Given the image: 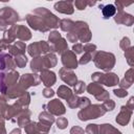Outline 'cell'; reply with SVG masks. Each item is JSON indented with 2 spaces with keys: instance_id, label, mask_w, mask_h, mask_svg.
I'll use <instances>...</instances> for the list:
<instances>
[{
  "instance_id": "6da1fadb",
  "label": "cell",
  "mask_w": 134,
  "mask_h": 134,
  "mask_svg": "<svg viewBox=\"0 0 134 134\" xmlns=\"http://www.w3.org/2000/svg\"><path fill=\"white\" fill-rule=\"evenodd\" d=\"M95 65L104 70H110L114 65V55L112 53L97 52L94 58Z\"/></svg>"
},
{
  "instance_id": "7a4b0ae2",
  "label": "cell",
  "mask_w": 134,
  "mask_h": 134,
  "mask_svg": "<svg viewBox=\"0 0 134 134\" xmlns=\"http://www.w3.org/2000/svg\"><path fill=\"white\" fill-rule=\"evenodd\" d=\"M104 112L105 111L103 110V107L97 106V105H93V106H90L89 108L82 110L79 113V117L81 120H87L90 118H97L99 115H103Z\"/></svg>"
},
{
  "instance_id": "3957f363",
  "label": "cell",
  "mask_w": 134,
  "mask_h": 134,
  "mask_svg": "<svg viewBox=\"0 0 134 134\" xmlns=\"http://www.w3.org/2000/svg\"><path fill=\"white\" fill-rule=\"evenodd\" d=\"M92 79L94 81H99L102 82L104 85L107 86H114L117 84L118 82V77L114 74V73H109V74H102V73H94L92 75Z\"/></svg>"
},
{
  "instance_id": "277c9868",
  "label": "cell",
  "mask_w": 134,
  "mask_h": 134,
  "mask_svg": "<svg viewBox=\"0 0 134 134\" xmlns=\"http://www.w3.org/2000/svg\"><path fill=\"white\" fill-rule=\"evenodd\" d=\"M0 20H2L6 25H8V23H14L18 21L19 17L18 14L10 7H3L0 10Z\"/></svg>"
},
{
  "instance_id": "5b68a950",
  "label": "cell",
  "mask_w": 134,
  "mask_h": 134,
  "mask_svg": "<svg viewBox=\"0 0 134 134\" xmlns=\"http://www.w3.org/2000/svg\"><path fill=\"white\" fill-rule=\"evenodd\" d=\"M48 50H49V46L44 41H41V42L36 43V44H30L29 47H28V52L32 57L37 55L41 52H47Z\"/></svg>"
},
{
  "instance_id": "8992f818",
  "label": "cell",
  "mask_w": 134,
  "mask_h": 134,
  "mask_svg": "<svg viewBox=\"0 0 134 134\" xmlns=\"http://www.w3.org/2000/svg\"><path fill=\"white\" fill-rule=\"evenodd\" d=\"M54 8L60 13L68 14V15L72 14L73 10H74L71 1H59L54 4Z\"/></svg>"
},
{
  "instance_id": "52a82bcc",
  "label": "cell",
  "mask_w": 134,
  "mask_h": 134,
  "mask_svg": "<svg viewBox=\"0 0 134 134\" xmlns=\"http://www.w3.org/2000/svg\"><path fill=\"white\" fill-rule=\"evenodd\" d=\"M62 62L65 66H67L68 68H76L77 66V63H76V58L75 55L70 52V51H66L63 57H62Z\"/></svg>"
},
{
  "instance_id": "ba28073f",
  "label": "cell",
  "mask_w": 134,
  "mask_h": 134,
  "mask_svg": "<svg viewBox=\"0 0 134 134\" xmlns=\"http://www.w3.org/2000/svg\"><path fill=\"white\" fill-rule=\"evenodd\" d=\"M48 108H49V111H51V113L57 114V115L65 113V107L63 106V104L61 102H59V99H53V100L49 102Z\"/></svg>"
},
{
  "instance_id": "9c48e42d",
  "label": "cell",
  "mask_w": 134,
  "mask_h": 134,
  "mask_svg": "<svg viewBox=\"0 0 134 134\" xmlns=\"http://www.w3.org/2000/svg\"><path fill=\"white\" fill-rule=\"evenodd\" d=\"M114 20L117 23L127 24L128 26H130L133 23V17L131 15L126 14V13H122V12H119L118 14H116L115 17H114Z\"/></svg>"
},
{
  "instance_id": "30bf717a",
  "label": "cell",
  "mask_w": 134,
  "mask_h": 134,
  "mask_svg": "<svg viewBox=\"0 0 134 134\" xmlns=\"http://www.w3.org/2000/svg\"><path fill=\"white\" fill-rule=\"evenodd\" d=\"M41 80L43 81L44 85L51 86L55 82V76H54L53 72H50V71H47V70H43L42 73H41Z\"/></svg>"
},
{
  "instance_id": "8fae6325",
  "label": "cell",
  "mask_w": 134,
  "mask_h": 134,
  "mask_svg": "<svg viewBox=\"0 0 134 134\" xmlns=\"http://www.w3.org/2000/svg\"><path fill=\"white\" fill-rule=\"evenodd\" d=\"M64 71L66 72V74L60 72V73H61V77H62V80H63L65 83H67L68 85L74 86V85L76 84V76L74 75V73H73L72 71H70V70L65 69V68H64Z\"/></svg>"
},
{
  "instance_id": "7c38bea8",
  "label": "cell",
  "mask_w": 134,
  "mask_h": 134,
  "mask_svg": "<svg viewBox=\"0 0 134 134\" xmlns=\"http://www.w3.org/2000/svg\"><path fill=\"white\" fill-rule=\"evenodd\" d=\"M16 37L18 36L22 40H28L30 39V31L25 26H17L16 25Z\"/></svg>"
},
{
  "instance_id": "4fadbf2b",
  "label": "cell",
  "mask_w": 134,
  "mask_h": 134,
  "mask_svg": "<svg viewBox=\"0 0 134 134\" xmlns=\"http://www.w3.org/2000/svg\"><path fill=\"white\" fill-rule=\"evenodd\" d=\"M100 6L103 7L102 12H103V16H104L105 19H108V18H110V17L115 15L116 8H115V6L113 4H107L105 6H103V5H100Z\"/></svg>"
},
{
  "instance_id": "5bb4252c",
  "label": "cell",
  "mask_w": 134,
  "mask_h": 134,
  "mask_svg": "<svg viewBox=\"0 0 134 134\" xmlns=\"http://www.w3.org/2000/svg\"><path fill=\"white\" fill-rule=\"evenodd\" d=\"M87 90H88V92L89 93H91V94H94L96 97H98L105 90H103V88L100 87V86H98L97 84H95V83H93V84H91V85H89L88 86V88H87Z\"/></svg>"
},
{
  "instance_id": "9a60e30c",
  "label": "cell",
  "mask_w": 134,
  "mask_h": 134,
  "mask_svg": "<svg viewBox=\"0 0 134 134\" xmlns=\"http://www.w3.org/2000/svg\"><path fill=\"white\" fill-rule=\"evenodd\" d=\"M58 94L59 96L63 97V98H66V99H69V97L71 96V90L65 86H61L59 89H58Z\"/></svg>"
},
{
  "instance_id": "2e32d148",
  "label": "cell",
  "mask_w": 134,
  "mask_h": 134,
  "mask_svg": "<svg viewBox=\"0 0 134 134\" xmlns=\"http://www.w3.org/2000/svg\"><path fill=\"white\" fill-rule=\"evenodd\" d=\"M130 115H131V111H129L127 114H124V112L121 111L120 114L116 117V121L119 122L120 125H126V124H128V121L130 119Z\"/></svg>"
},
{
  "instance_id": "e0dca14e",
  "label": "cell",
  "mask_w": 134,
  "mask_h": 134,
  "mask_svg": "<svg viewBox=\"0 0 134 134\" xmlns=\"http://www.w3.org/2000/svg\"><path fill=\"white\" fill-rule=\"evenodd\" d=\"M53 48H54V50L55 51H58V52H63L64 51V49H66L67 50V45H66V42H65V40L64 39H61L60 40V42H59V40L55 42V44H54V46H53Z\"/></svg>"
},
{
  "instance_id": "ac0fdd59",
  "label": "cell",
  "mask_w": 134,
  "mask_h": 134,
  "mask_svg": "<svg viewBox=\"0 0 134 134\" xmlns=\"http://www.w3.org/2000/svg\"><path fill=\"white\" fill-rule=\"evenodd\" d=\"M74 27V22H72L71 20H67V19H64L61 21V28L65 31L67 30H71L72 28Z\"/></svg>"
},
{
  "instance_id": "d6986e66",
  "label": "cell",
  "mask_w": 134,
  "mask_h": 134,
  "mask_svg": "<svg viewBox=\"0 0 134 134\" xmlns=\"http://www.w3.org/2000/svg\"><path fill=\"white\" fill-rule=\"evenodd\" d=\"M43 62L45 63V66L46 67H52V66L55 65L57 60H55V57L53 54H48V55H46L43 59Z\"/></svg>"
},
{
  "instance_id": "ffe728a7",
  "label": "cell",
  "mask_w": 134,
  "mask_h": 134,
  "mask_svg": "<svg viewBox=\"0 0 134 134\" xmlns=\"http://www.w3.org/2000/svg\"><path fill=\"white\" fill-rule=\"evenodd\" d=\"M24 49H25L24 44L22 42H18L15 46H13L10 48V52L14 53V54H18V53H22L24 51Z\"/></svg>"
},
{
  "instance_id": "44dd1931",
  "label": "cell",
  "mask_w": 134,
  "mask_h": 134,
  "mask_svg": "<svg viewBox=\"0 0 134 134\" xmlns=\"http://www.w3.org/2000/svg\"><path fill=\"white\" fill-rule=\"evenodd\" d=\"M6 55L7 54H4V53H0V80L2 81L3 77H4V74H3V70L5 68V63L4 61L6 60Z\"/></svg>"
},
{
  "instance_id": "7402d4cb",
  "label": "cell",
  "mask_w": 134,
  "mask_h": 134,
  "mask_svg": "<svg viewBox=\"0 0 134 134\" xmlns=\"http://www.w3.org/2000/svg\"><path fill=\"white\" fill-rule=\"evenodd\" d=\"M74 5H75V7H76L77 9L83 10V9L86 8L87 5H89V2L86 1V0H76V1L74 2Z\"/></svg>"
},
{
  "instance_id": "603a6c76",
  "label": "cell",
  "mask_w": 134,
  "mask_h": 134,
  "mask_svg": "<svg viewBox=\"0 0 134 134\" xmlns=\"http://www.w3.org/2000/svg\"><path fill=\"white\" fill-rule=\"evenodd\" d=\"M26 62H27V59H26V57H24V55H19V57L16 58V63H17V65H18L19 67L25 66Z\"/></svg>"
},
{
  "instance_id": "cb8c5ba5",
  "label": "cell",
  "mask_w": 134,
  "mask_h": 134,
  "mask_svg": "<svg viewBox=\"0 0 134 134\" xmlns=\"http://www.w3.org/2000/svg\"><path fill=\"white\" fill-rule=\"evenodd\" d=\"M75 87H74V92L75 93H82V92H84V90H85V83L84 82H79L77 84H75L74 85Z\"/></svg>"
},
{
  "instance_id": "d4e9b609",
  "label": "cell",
  "mask_w": 134,
  "mask_h": 134,
  "mask_svg": "<svg viewBox=\"0 0 134 134\" xmlns=\"http://www.w3.org/2000/svg\"><path fill=\"white\" fill-rule=\"evenodd\" d=\"M40 119H41L42 121H46V120H47V122H48L49 125H51V124L53 122V117H52L51 115L46 114V113H42V114H40Z\"/></svg>"
},
{
  "instance_id": "484cf974",
  "label": "cell",
  "mask_w": 134,
  "mask_h": 134,
  "mask_svg": "<svg viewBox=\"0 0 134 134\" xmlns=\"http://www.w3.org/2000/svg\"><path fill=\"white\" fill-rule=\"evenodd\" d=\"M86 132L88 134H98V128L96 125H89L86 129Z\"/></svg>"
},
{
  "instance_id": "4316f807",
  "label": "cell",
  "mask_w": 134,
  "mask_h": 134,
  "mask_svg": "<svg viewBox=\"0 0 134 134\" xmlns=\"http://www.w3.org/2000/svg\"><path fill=\"white\" fill-rule=\"evenodd\" d=\"M57 124H58V127H59L60 129H64V128H66V126L68 125V121H67L66 118L60 117V118L57 120Z\"/></svg>"
},
{
  "instance_id": "83f0119b",
  "label": "cell",
  "mask_w": 134,
  "mask_h": 134,
  "mask_svg": "<svg viewBox=\"0 0 134 134\" xmlns=\"http://www.w3.org/2000/svg\"><path fill=\"white\" fill-rule=\"evenodd\" d=\"M59 39H61V36L59 35L58 31H52V32L49 35V41L52 42V43H55V41L59 40Z\"/></svg>"
},
{
  "instance_id": "f1b7e54d",
  "label": "cell",
  "mask_w": 134,
  "mask_h": 134,
  "mask_svg": "<svg viewBox=\"0 0 134 134\" xmlns=\"http://www.w3.org/2000/svg\"><path fill=\"white\" fill-rule=\"evenodd\" d=\"M131 3H126V2H122V1H119V0H116L115 1V5L117 6L118 10L119 12H122V8H125L126 5H130Z\"/></svg>"
},
{
  "instance_id": "f546056e",
  "label": "cell",
  "mask_w": 134,
  "mask_h": 134,
  "mask_svg": "<svg viewBox=\"0 0 134 134\" xmlns=\"http://www.w3.org/2000/svg\"><path fill=\"white\" fill-rule=\"evenodd\" d=\"M36 127H37V124H35V122H30L29 125H28V127H26V132L28 133V134H34V131H35V129H36Z\"/></svg>"
},
{
  "instance_id": "4dcf8cb0",
  "label": "cell",
  "mask_w": 134,
  "mask_h": 134,
  "mask_svg": "<svg viewBox=\"0 0 134 134\" xmlns=\"http://www.w3.org/2000/svg\"><path fill=\"white\" fill-rule=\"evenodd\" d=\"M103 108H108L107 110H113V108H114V103H113L111 99L106 100L105 104H104V106H103Z\"/></svg>"
},
{
  "instance_id": "1f68e13d",
  "label": "cell",
  "mask_w": 134,
  "mask_h": 134,
  "mask_svg": "<svg viewBox=\"0 0 134 134\" xmlns=\"http://www.w3.org/2000/svg\"><path fill=\"white\" fill-rule=\"evenodd\" d=\"M90 60H91V57H90V54L86 53L85 55H83V57H82V59L80 60V63H81V64H86V63H88Z\"/></svg>"
},
{
  "instance_id": "d6a6232c",
  "label": "cell",
  "mask_w": 134,
  "mask_h": 134,
  "mask_svg": "<svg viewBox=\"0 0 134 134\" xmlns=\"http://www.w3.org/2000/svg\"><path fill=\"white\" fill-rule=\"evenodd\" d=\"M70 134H84V131L80 127H74V128L71 129Z\"/></svg>"
},
{
  "instance_id": "836d02e7",
  "label": "cell",
  "mask_w": 134,
  "mask_h": 134,
  "mask_svg": "<svg viewBox=\"0 0 134 134\" xmlns=\"http://www.w3.org/2000/svg\"><path fill=\"white\" fill-rule=\"evenodd\" d=\"M72 49H73V51H74L75 53H80V52L83 51V46H82L81 44H75V45H73Z\"/></svg>"
},
{
  "instance_id": "e575fe53",
  "label": "cell",
  "mask_w": 134,
  "mask_h": 134,
  "mask_svg": "<svg viewBox=\"0 0 134 134\" xmlns=\"http://www.w3.org/2000/svg\"><path fill=\"white\" fill-rule=\"evenodd\" d=\"M114 94H115L116 96L122 97V96H126V95H127V92L124 91V90H114Z\"/></svg>"
},
{
  "instance_id": "d590c367",
  "label": "cell",
  "mask_w": 134,
  "mask_h": 134,
  "mask_svg": "<svg viewBox=\"0 0 134 134\" xmlns=\"http://www.w3.org/2000/svg\"><path fill=\"white\" fill-rule=\"evenodd\" d=\"M52 95H53V91L51 89H45L44 90V96L49 97V96H52Z\"/></svg>"
},
{
  "instance_id": "8d00e7d4",
  "label": "cell",
  "mask_w": 134,
  "mask_h": 134,
  "mask_svg": "<svg viewBox=\"0 0 134 134\" xmlns=\"http://www.w3.org/2000/svg\"><path fill=\"white\" fill-rule=\"evenodd\" d=\"M10 134H20V130L19 129H15L14 131L10 132Z\"/></svg>"
}]
</instances>
